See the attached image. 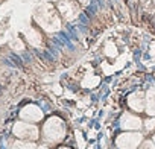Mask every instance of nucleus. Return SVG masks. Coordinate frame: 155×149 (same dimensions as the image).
<instances>
[{
  "mask_svg": "<svg viewBox=\"0 0 155 149\" xmlns=\"http://www.w3.org/2000/svg\"><path fill=\"white\" fill-rule=\"evenodd\" d=\"M143 140L140 132H123L116 138L117 149H137Z\"/></svg>",
  "mask_w": 155,
  "mask_h": 149,
  "instance_id": "nucleus-3",
  "label": "nucleus"
},
{
  "mask_svg": "<svg viewBox=\"0 0 155 149\" xmlns=\"http://www.w3.org/2000/svg\"><path fill=\"white\" fill-rule=\"evenodd\" d=\"M144 128H146L147 131H152V129L155 128V117H152V119H147V120L144 122Z\"/></svg>",
  "mask_w": 155,
  "mask_h": 149,
  "instance_id": "nucleus-11",
  "label": "nucleus"
},
{
  "mask_svg": "<svg viewBox=\"0 0 155 149\" xmlns=\"http://www.w3.org/2000/svg\"><path fill=\"white\" fill-rule=\"evenodd\" d=\"M120 128H123L126 131H137L141 128V120L138 116H134L131 113H125L120 117Z\"/></svg>",
  "mask_w": 155,
  "mask_h": 149,
  "instance_id": "nucleus-5",
  "label": "nucleus"
},
{
  "mask_svg": "<svg viewBox=\"0 0 155 149\" xmlns=\"http://www.w3.org/2000/svg\"><path fill=\"white\" fill-rule=\"evenodd\" d=\"M128 105L132 111H137V113H141L144 111L146 108V98H144V93L141 91H135L132 94H129L128 98Z\"/></svg>",
  "mask_w": 155,
  "mask_h": 149,
  "instance_id": "nucleus-6",
  "label": "nucleus"
},
{
  "mask_svg": "<svg viewBox=\"0 0 155 149\" xmlns=\"http://www.w3.org/2000/svg\"><path fill=\"white\" fill-rule=\"evenodd\" d=\"M11 149H35V144L32 141H26V140H17Z\"/></svg>",
  "mask_w": 155,
  "mask_h": 149,
  "instance_id": "nucleus-8",
  "label": "nucleus"
},
{
  "mask_svg": "<svg viewBox=\"0 0 155 149\" xmlns=\"http://www.w3.org/2000/svg\"><path fill=\"white\" fill-rule=\"evenodd\" d=\"M97 82H99V78H96V76H93V74H90V76H87V79L82 81V85L87 87V88H91V87L97 85Z\"/></svg>",
  "mask_w": 155,
  "mask_h": 149,
  "instance_id": "nucleus-10",
  "label": "nucleus"
},
{
  "mask_svg": "<svg viewBox=\"0 0 155 149\" xmlns=\"http://www.w3.org/2000/svg\"><path fill=\"white\" fill-rule=\"evenodd\" d=\"M140 149H155V143H153V141L146 140V141L141 144V147H140Z\"/></svg>",
  "mask_w": 155,
  "mask_h": 149,
  "instance_id": "nucleus-12",
  "label": "nucleus"
},
{
  "mask_svg": "<svg viewBox=\"0 0 155 149\" xmlns=\"http://www.w3.org/2000/svg\"><path fill=\"white\" fill-rule=\"evenodd\" d=\"M76 137H78V143H79V147L84 149V143H82V137H81V134H79V132H76Z\"/></svg>",
  "mask_w": 155,
  "mask_h": 149,
  "instance_id": "nucleus-13",
  "label": "nucleus"
},
{
  "mask_svg": "<svg viewBox=\"0 0 155 149\" xmlns=\"http://www.w3.org/2000/svg\"><path fill=\"white\" fill-rule=\"evenodd\" d=\"M146 113L149 116H155V90H149L146 94Z\"/></svg>",
  "mask_w": 155,
  "mask_h": 149,
  "instance_id": "nucleus-7",
  "label": "nucleus"
},
{
  "mask_svg": "<svg viewBox=\"0 0 155 149\" xmlns=\"http://www.w3.org/2000/svg\"><path fill=\"white\" fill-rule=\"evenodd\" d=\"M58 149H70V147H58Z\"/></svg>",
  "mask_w": 155,
  "mask_h": 149,
  "instance_id": "nucleus-15",
  "label": "nucleus"
},
{
  "mask_svg": "<svg viewBox=\"0 0 155 149\" xmlns=\"http://www.w3.org/2000/svg\"><path fill=\"white\" fill-rule=\"evenodd\" d=\"M43 137L47 143L55 144L64 140L65 137V125L59 117H50L46 120L43 126Z\"/></svg>",
  "mask_w": 155,
  "mask_h": 149,
  "instance_id": "nucleus-1",
  "label": "nucleus"
},
{
  "mask_svg": "<svg viewBox=\"0 0 155 149\" xmlns=\"http://www.w3.org/2000/svg\"><path fill=\"white\" fill-rule=\"evenodd\" d=\"M153 3H155V0H153Z\"/></svg>",
  "mask_w": 155,
  "mask_h": 149,
  "instance_id": "nucleus-17",
  "label": "nucleus"
},
{
  "mask_svg": "<svg viewBox=\"0 0 155 149\" xmlns=\"http://www.w3.org/2000/svg\"><path fill=\"white\" fill-rule=\"evenodd\" d=\"M152 141H153V143H155V135H153V138H152Z\"/></svg>",
  "mask_w": 155,
  "mask_h": 149,
  "instance_id": "nucleus-16",
  "label": "nucleus"
},
{
  "mask_svg": "<svg viewBox=\"0 0 155 149\" xmlns=\"http://www.w3.org/2000/svg\"><path fill=\"white\" fill-rule=\"evenodd\" d=\"M14 135L18 137L20 140H37L38 138V128L29 122H17L14 125V129H12Z\"/></svg>",
  "mask_w": 155,
  "mask_h": 149,
  "instance_id": "nucleus-2",
  "label": "nucleus"
},
{
  "mask_svg": "<svg viewBox=\"0 0 155 149\" xmlns=\"http://www.w3.org/2000/svg\"><path fill=\"white\" fill-rule=\"evenodd\" d=\"M26 37H28V40H29V43L31 44H34V46H38L40 44V35H38V32L37 31H29L28 34H26Z\"/></svg>",
  "mask_w": 155,
  "mask_h": 149,
  "instance_id": "nucleus-9",
  "label": "nucleus"
},
{
  "mask_svg": "<svg viewBox=\"0 0 155 149\" xmlns=\"http://www.w3.org/2000/svg\"><path fill=\"white\" fill-rule=\"evenodd\" d=\"M20 117L25 120V122H31V123H35V122H40L44 114L41 111V108H38L37 105H26L21 111H20Z\"/></svg>",
  "mask_w": 155,
  "mask_h": 149,
  "instance_id": "nucleus-4",
  "label": "nucleus"
},
{
  "mask_svg": "<svg viewBox=\"0 0 155 149\" xmlns=\"http://www.w3.org/2000/svg\"><path fill=\"white\" fill-rule=\"evenodd\" d=\"M37 149H49V147H47V146H38Z\"/></svg>",
  "mask_w": 155,
  "mask_h": 149,
  "instance_id": "nucleus-14",
  "label": "nucleus"
}]
</instances>
